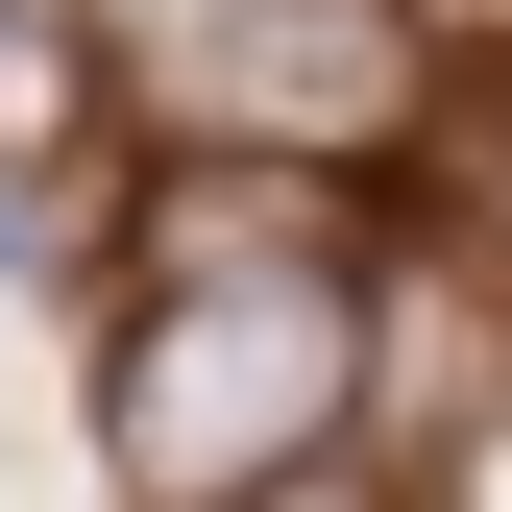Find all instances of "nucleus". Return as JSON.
Wrapping results in <instances>:
<instances>
[{
	"instance_id": "f257e3e1",
	"label": "nucleus",
	"mask_w": 512,
	"mask_h": 512,
	"mask_svg": "<svg viewBox=\"0 0 512 512\" xmlns=\"http://www.w3.org/2000/svg\"><path fill=\"white\" fill-rule=\"evenodd\" d=\"M342 415H366L342 244H317V269H171L147 317H122V366H98V439H122L147 512H244L269 464H317Z\"/></svg>"
},
{
	"instance_id": "f03ea898",
	"label": "nucleus",
	"mask_w": 512,
	"mask_h": 512,
	"mask_svg": "<svg viewBox=\"0 0 512 512\" xmlns=\"http://www.w3.org/2000/svg\"><path fill=\"white\" fill-rule=\"evenodd\" d=\"M415 0H122V98L147 147H269V171H366L415 122Z\"/></svg>"
},
{
	"instance_id": "7ed1b4c3",
	"label": "nucleus",
	"mask_w": 512,
	"mask_h": 512,
	"mask_svg": "<svg viewBox=\"0 0 512 512\" xmlns=\"http://www.w3.org/2000/svg\"><path fill=\"white\" fill-rule=\"evenodd\" d=\"M244 512H366V488H342V439H317V464H269V488H244Z\"/></svg>"
},
{
	"instance_id": "20e7f679",
	"label": "nucleus",
	"mask_w": 512,
	"mask_h": 512,
	"mask_svg": "<svg viewBox=\"0 0 512 512\" xmlns=\"http://www.w3.org/2000/svg\"><path fill=\"white\" fill-rule=\"evenodd\" d=\"M0 98H25V0H0Z\"/></svg>"
},
{
	"instance_id": "39448f33",
	"label": "nucleus",
	"mask_w": 512,
	"mask_h": 512,
	"mask_svg": "<svg viewBox=\"0 0 512 512\" xmlns=\"http://www.w3.org/2000/svg\"><path fill=\"white\" fill-rule=\"evenodd\" d=\"M0 269H25V220H0Z\"/></svg>"
}]
</instances>
